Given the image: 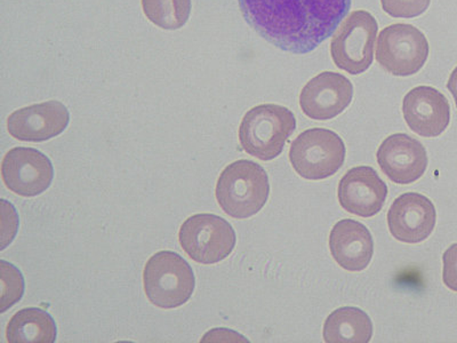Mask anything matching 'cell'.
Instances as JSON below:
<instances>
[{"mask_svg": "<svg viewBox=\"0 0 457 343\" xmlns=\"http://www.w3.org/2000/svg\"><path fill=\"white\" fill-rule=\"evenodd\" d=\"M246 22L285 52L305 54L337 31L351 0H239Z\"/></svg>", "mask_w": 457, "mask_h": 343, "instance_id": "1", "label": "cell"}, {"mask_svg": "<svg viewBox=\"0 0 457 343\" xmlns=\"http://www.w3.org/2000/svg\"><path fill=\"white\" fill-rule=\"evenodd\" d=\"M443 263L444 284L452 291L457 293V244L452 245L444 253Z\"/></svg>", "mask_w": 457, "mask_h": 343, "instance_id": "22", "label": "cell"}, {"mask_svg": "<svg viewBox=\"0 0 457 343\" xmlns=\"http://www.w3.org/2000/svg\"><path fill=\"white\" fill-rule=\"evenodd\" d=\"M71 121L67 107L59 101L16 110L8 117L7 129L16 140L43 142L60 136Z\"/></svg>", "mask_w": 457, "mask_h": 343, "instance_id": "15", "label": "cell"}, {"mask_svg": "<svg viewBox=\"0 0 457 343\" xmlns=\"http://www.w3.org/2000/svg\"><path fill=\"white\" fill-rule=\"evenodd\" d=\"M2 177L5 186L16 195L34 197L51 186L54 170L50 158L34 148H14L3 159Z\"/></svg>", "mask_w": 457, "mask_h": 343, "instance_id": "9", "label": "cell"}, {"mask_svg": "<svg viewBox=\"0 0 457 343\" xmlns=\"http://www.w3.org/2000/svg\"><path fill=\"white\" fill-rule=\"evenodd\" d=\"M431 0H381L383 11L395 19H413L422 15Z\"/></svg>", "mask_w": 457, "mask_h": 343, "instance_id": "21", "label": "cell"}, {"mask_svg": "<svg viewBox=\"0 0 457 343\" xmlns=\"http://www.w3.org/2000/svg\"><path fill=\"white\" fill-rule=\"evenodd\" d=\"M2 313H5L7 308L12 307L16 301L21 299L23 296L24 283L21 272L14 267L13 264L2 261Z\"/></svg>", "mask_w": 457, "mask_h": 343, "instance_id": "20", "label": "cell"}, {"mask_svg": "<svg viewBox=\"0 0 457 343\" xmlns=\"http://www.w3.org/2000/svg\"><path fill=\"white\" fill-rule=\"evenodd\" d=\"M151 304L162 309L181 307L193 297L195 279L191 265L178 253L161 251L150 257L143 272Z\"/></svg>", "mask_w": 457, "mask_h": 343, "instance_id": "4", "label": "cell"}, {"mask_svg": "<svg viewBox=\"0 0 457 343\" xmlns=\"http://www.w3.org/2000/svg\"><path fill=\"white\" fill-rule=\"evenodd\" d=\"M142 7L151 22L166 30H177L189 20L191 0H142Z\"/></svg>", "mask_w": 457, "mask_h": 343, "instance_id": "19", "label": "cell"}, {"mask_svg": "<svg viewBox=\"0 0 457 343\" xmlns=\"http://www.w3.org/2000/svg\"><path fill=\"white\" fill-rule=\"evenodd\" d=\"M403 113L408 128L423 138L442 136L451 121L447 97L431 86H418L406 94Z\"/></svg>", "mask_w": 457, "mask_h": 343, "instance_id": "14", "label": "cell"}, {"mask_svg": "<svg viewBox=\"0 0 457 343\" xmlns=\"http://www.w3.org/2000/svg\"><path fill=\"white\" fill-rule=\"evenodd\" d=\"M345 154V142L338 134L326 129H310L292 142L289 162L301 178L324 180L341 169Z\"/></svg>", "mask_w": 457, "mask_h": 343, "instance_id": "6", "label": "cell"}, {"mask_svg": "<svg viewBox=\"0 0 457 343\" xmlns=\"http://www.w3.org/2000/svg\"><path fill=\"white\" fill-rule=\"evenodd\" d=\"M428 51L427 37L418 28L405 23L391 24L379 32L377 61L391 75L413 76L426 64Z\"/></svg>", "mask_w": 457, "mask_h": 343, "instance_id": "8", "label": "cell"}, {"mask_svg": "<svg viewBox=\"0 0 457 343\" xmlns=\"http://www.w3.org/2000/svg\"><path fill=\"white\" fill-rule=\"evenodd\" d=\"M333 259L348 272H361L369 267L374 255L370 231L356 220L345 219L333 227L329 235Z\"/></svg>", "mask_w": 457, "mask_h": 343, "instance_id": "16", "label": "cell"}, {"mask_svg": "<svg viewBox=\"0 0 457 343\" xmlns=\"http://www.w3.org/2000/svg\"><path fill=\"white\" fill-rule=\"evenodd\" d=\"M179 244L187 255L202 264H219L227 259L236 247V232L221 216L195 214L183 222L179 232Z\"/></svg>", "mask_w": 457, "mask_h": 343, "instance_id": "7", "label": "cell"}, {"mask_svg": "<svg viewBox=\"0 0 457 343\" xmlns=\"http://www.w3.org/2000/svg\"><path fill=\"white\" fill-rule=\"evenodd\" d=\"M6 338L11 343H54L55 322L43 309H22L8 322Z\"/></svg>", "mask_w": 457, "mask_h": 343, "instance_id": "18", "label": "cell"}, {"mask_svg": "<svg viewBox=\"0 0 457 343\" xmlns=\"http://www.w3.org/2000/svg\"><path fill=\"white\" fill-rule=\"evenodd\" d=\"M434 203L421 194L400 195L387 212V227L399 242L418 244L430 237L436 227Z\"/></svg>", "mask_w": 457, "mask_h": 343, "instance_id": "12", "label": "cell"}, {"mask_svg": "<svg viewBox=\"0 0 457 343\" xmlns=\"http://www.w3.org/2000/svg\"><path fill=\"white\" fill-rule=\"evenodd\" d=\"M337 196L343 210L361 218H371L385 206L387 187L373 167L357 166L341 179Z\"/></svg>", "mask_w": 457, "mask_h": 343, "instance_id": "13", "label": "cell"}, {"mask_svg": "<svg viewBox=\"0 0 457 343\" xmlns=\"http://www.w3.org/2000/svg\"><path fill=\"white\" fill-rule=\"evenodd\" d=\"M378 30L377 19L370 12H351L330 43V55L337 67L353 76L365 72L373 63Z\"/></svg>", "mask_w": 457, "mask_h": 343, "instance_id": "5", "label": "cell"}, {"mask_svg": "<svg viewBox=\"0 0 457 343\" xmlns=\"http://www.w3.org/2000/svg\"><path fill=\"white\" fill-rule=\"evenodd\" d=\"M270 183L262 166L240 159L223 170L215 196L224 213L243 220L259 213L268 202Z\"/></svg>", "mask_w": 457, "mask_h": 343, "instance_id": "2", "label": "cell"}, {"mask_svg": "<svg viewBox=\"0 0 457 343\" xmlns=\"http://www.w3.org/2000/svg\"><path fill=\"white\" fill-rule=\"evenodd\" d=\"M353 85L341 73L324 71L310 79L302 88V112L314 121H329L349 107Z\"/></svg>", "mask_w": 457, "mask_h": 343, "instance_id": "10", "label": "cell"}, {"mask_svg": "<svg viewBox=\"0 0 457 343\" xmlns=\"http://www.w3.org/2000/svg\"><path fill=\"white\" fill-rule=\"evenodd\" d=\"M295 129V116L288 108L273 104L256 105L245 114L240 124V145L251 156L272 161L283 153Z\"/></svg>", "mask_w": 457, "mask_h": 343, "instance_id": "3", "label": "cell"}, {"mask_svg": "<svg viewBox=\"0 0 457 343\" xmlns=\"http://www.w3.org/2000/svg\"><path fill=\"white\" fill-rule=\"evenodd\" d=\"M447 88L450 89L453 97H454L455 105L457 107V67L453 71L448 79Z\"/></svg>", "mask_w": 457, "mask_h": 343, "instance_id": "23", "label": "cell"}, {"mask_svg": "<svg viewBox=\"0 0 457 343\" xmlns=\"http://www.w3.org/2000/svg\"><path fill=\"white\" fill-rule=\"evenodd\" d=\"M378 163L383 173L398 185H411L428 169V154L421 142L407 134L387 137L378 150Z\"/></svg>", "mask_w": 457, "mask_h": 343, "instance_id": "11", "label": "cell"}, {"mask_svg": "<svg viewBox=\"0 0 457 343\" xmlns=\"http://www.w3.org/2000/svg\"><path fill=\"white\" fill-rule=\"evenodd\" d=\"M373 337V322L364 310L342 307L329 314L324 324L328 343H369Z\"/></svg>", "mask_w": 457, "mask_h": 343, "instance_id": "17", "label": "cell"}]
</instances>
